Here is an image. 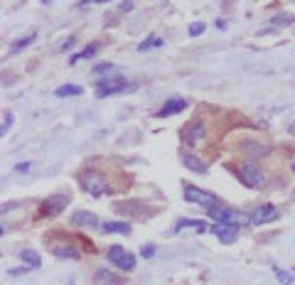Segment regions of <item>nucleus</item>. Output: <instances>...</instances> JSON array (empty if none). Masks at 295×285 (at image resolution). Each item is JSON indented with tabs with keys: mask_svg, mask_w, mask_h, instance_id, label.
<instances>
[{
	"mask_svg": "<svg viewBox=\"0 0 295 285\" xmlns=\"http://www.w3.org/2000/svg\"><path fill=\"white\" fill-rule=\"evenodd\" d=\"M81 187H84L91 197H103V194L108 192L106 177H103L101 172H96V170H86V172L81 175Z\"/></svg>",
	"mask_w": 295,
	"mask_h": 285,
	"instance_id": "1",
	"label": "nucleus"
},
{
	"mask_svg": "<svg viewBox=\"0 0 295 285\" xmlns=\"http://www.w3.org/2000/svg\"><path fill=\"white\" fill-rule=\"evenodd\" d=\"M130 84L128 79L123 76H116V79H98L96 81V96L98 98H106V96H113V94H121V91H128Z\"/></svg>",
	"mask_w": 295,
	"mask_h": 285,
	"instance_id": "2",
	"label": "nucleus"
},
{
	"mask_svg": "<svg viewBox=\"0 0 295 285\" xmlns=\"http://www.w3.org/2000/svg\"><path fill=\"white\" fill-rule=\"evenodd\" d=\"M239 180H241L246 187L258 190V187H263L266 175H263V170H261L256 163H244V165H241V172H239Z\"/></svg>",
	"mask_w": 295,
	"mask_h": 285,
	"instance_id": "3",
	"label": "nucleus"
},
{
	"mask_svg": "<svg viewBox=\"0 0 295 285\" xmlns=\"http://www.w3.org/2000/svg\"><path fill=\"white\" fill-rule=\"evenodd\" d=\"M69 204V197L67 194H54V197H47L42 204H40V216L49 219V216H59Z\"/></svg>",
	"mask_w": 295,
	"mask_h": 285,
	"instance_id": "4",
	"label": "nucleus"
},
{
	"mask_svg": "<svg viewBox=\"0 0 295 285\" xmlns=\"http://www.w3.org/2000/svg\"><path fill=\"white\" fill-rule=\"evenodd\" d=\"M116 212L123 214V216H138V219H145L150 214V207L143 204V202H135V199H128V202H118L116 204Z\"/></svg>",
	"mask_w": 295,
	"mask_h": 285,
	"instance_id": "5",
	"label": "nucleus"
},
{
	"mask_svg": "<svg viewBox=\"0 0 295 285\" xmlns=\"http://www.w3.org/2000/svg\"><path fill=\"white\" fill-rule=\"evenodd\" d=\"M185 199H187V202H195V204H202L204 209H207V207H214V204H221L214 194L202 192V190H197V187H192V185H185Z\"/></svg>",
	"mask_w": 295,
	"mask_h": 285,
	"instance_id": "6",
	"label": "nucleus"
},
{
	"mask_svg": "<svg viewBox=\"0 0 295 285\" xmlns=\"http://www.w3.org/2000/svg\"><path fill=\"white\" fill-rule=\"evenodd\" d=\"M106 256H108L111 263H116V265L123 268V270H133V268H135V256L128 253V251H123L121 246H111Z\"/></svg>",
	"mask_w": 295,
	"mask_h": 285,
	"instance_id": "7",
	"label": "nucleus"
},
{
	"mask_svg": "<svg viewBox=\"0 0 295 285\" xmlns=\"http://www.w3.org/2000/svg\"><path fill=\"white\" fill-rule=\"evenodd\" d=\"M204 133H207V128H204V120H199V118H195L192 123H187V128H185V142L187 145H195V142H199L202 138H204Z\"/></svg>",
	"mask_w": 295,
	"mask_h": 285,
	"instance_id": "8",
	"label": "nucleus"
},
{
	"mask_svg": "<svg viewBox=\"0 0 295 285\" xmlns=\"http://www.w3.org/2000/svg\"><path fill=\"white\" fill-rule=\"evenodd\" d=\"M207 216L214 219L217 224H234V216H239V214L226 209L224 204H214V207H207Z\"/></svg>",
	"mask_w": 295,
	"mask_h": 285,
	"instance_id": "9",
	"label": "nucleus"
},
{
	"mask_svg": "<svg viewBox=\"0 0 295 285\" xmlns=\"http://www.w3.org/2000/svg\"><path fill=\"white\" fill-rule=\"evenodd\" d=\"M275 219H278V212H275V207H270V204H263V207H258V209L251 214L248 224H253V226H261V224H268V221H275Z\"/></svg>",
	"mask_w": 295,
	"mask_h": 285,
	"instance_id": "10",
	"label": "nucleus"
},
{
	"mask_svg": "<svg viewBox=\"0 0 295 285\" xmlns=\"http://www.w3.org/2000/svg\"><path fill=\"white\" fill-rule=\"evenodd\" d=\"M187 108V98H168L165 101V106L158 111V118H168V116H175V113H180V111H185Z\"/></svg>",
	"mask_w": 295,
	"mask_h": 285,
	"instance_id": "11",
	"label": "nucleus"
},
{
	"mask_svg": "<svg viewBox=\"0 0 295 285\" xmlns=\"http://www.w3.org/2000/svg\"><path fill=\"white\" fill-rule=\"evenodd\" d=\"M212 231L219 236L221 243H234V241L239 238V226H236V224H219V226H214Z\"/></svg>",
	"mask_w": 295,
	"mask_h": 285,
	"instance_id": "12",
	"label": "nucleus"
},
{
	"mask_svg": "<svg viewBox=\"0 0 295 285\" xmlns=\"http://www.w3.org/2000/svg\"><path fill=\"white\" fill-rule=\"evenodd\" d=\"M69 221H72L74 226H89V229H96V226H98V216L91 214V212H74Z\"/></svg>",
	"mask_w": 295,
	"mask_h": 285,
	"instance_id": "13",
	"label": "nucleus"
},
{
	"mask_svg": "<svg viewBox=\"0 0 295 285\" xmlns=\"http://www.w3.org/2000/svg\"><path fill=\"white\" fill-rule=\"evenodd\" d=\"M182 165H185L187 170H192V172H199V175L207 172V165H204L197 155H192V153H185V155H182Z\"/></svg>",
	"mask_w": 295,
	"mask_h": 285,
	"instance_id": "14",
	"label": "nucleus"
},
{
	"mask_svg": "<svg viewBox=\"0 0 295 285\" xmlns=\"http://www.w3.org/2000/svg\"><path fill=\"white\" fill-rule=\"evenodd\" d=\"M103 231L106 234H130V224H125V221H106Z\"/></svg>",
	"mask_w": 295,
	"mask_h": 285,
	"instance_id": "15",
	"label": "nucleus"
},
{
	"mask_svg": "<svg viewBox=\"0 0 295 285\" xmlns=\"http://www.w3.org/2000/svg\"><path fill=\"white\" fill-rule=\"evenodd\" d=\"M96 283L98 285H121V278L111 270H98L96 273Z\"/></svg>",
	"mask_w": 295,
	"mask_h": 285,
	"instance_id": "16",
	"label": "nucleus"
},
{
	"mask_svg": "<svg viewBox=\"0 0 295 285\" xmlns=\"http://www.w3.org/2000/svg\"><path fill=\"white\" fill-rule=\"evenodd\" d=\"M81 86H76V84H64V86H59L57 91H54V96L57 98H64V96H81Z\"/></svg>",
	"mask_w": 295,
	"mask_h": 285,
	"instance_id": "17",
	"label": "nucleus"
},
{
	"mask_svg": "<svg viewBox=\"0 0 295 285\" xmlns=\"http://www.w3.org/2000/svg\"><path fill=\"white\" fill-rule=\"evenodd\" d=\"M20 258L30 265V268H40L42 265V258L35 253V251H30V248H25V251H20Z\"/></svg>",
	"mask_w": 295,
	"mask_h": 285,
	"instance_id": "18",
	"label": "nucleus"
},
{
	"mask_svg": "<svg viewBox=\"0 0 295 285\" xmlns=\"http://www.w3.org/2000/svg\"><path fill=\"white\" fill-rule=\"evenodd\" d=\"M54 256L76 261V258H79V251H76V248H72V246H54Z\"/></svg>",
	"mask_w": 295,
	"mask_h": 285,
	"instance_id": "19",
	"label": "nucleus"
},
{
	"mask_svg": "<svg viewBox=\"0 0 295 285\" xmlns=\"http://www.w3.org/2000/svg\"><path fill=\"white\" fill-rule=\"evenodd\" d=\"M96 49H98V45H89L84 52H79V54H74V57H69V64H76L79 59H91L94 54H96Z\"/></svg>",
	"mask_w": 295,
	"mask_h": 285,
	"instance_id": "20",
	"label": "nucleus"
},
{
	"mask_svg": "<svg viewBox=\"0 0 295 285\" xmlns=\"http://www.w3.org/2000/svg\"><path fill=\"white\" fill-rule=\"evenodd\" d=\"M35 42V32H30L27 37H23V40H18L15 45H13V52H20V49H25L27 45H32Z\"/></svg>",
	"mask_w": 295,
	"mask_h": 285,
	"instance_id": "21",
	"label": "nucleus"
},
{
	"mask_svg": "<svg viewBox=\"0 0 295 285\" xmlns=\"http://www.w3.org/2000/svg\"><path fill=\"white\" fill-rule=\"evenodd\" d=\"M290 23H293V15H288V13H285V15H275V18H273V25H275V27H288Z\"/></svg>",
	"mask_w": 295,
	"mask_h": 285,
	"instance_id": "22",
	"label": "nucleus"
},
{
	"mask_svg": "<svg viewBox=\"0 0 295 285\" xmlns=\"http://www.w3.org/2000/svg\"><path fill=\"white\" fill-rule=\"evenodd\" d=\"M273 270H275V275H278V283H283V285H290V283H293V275H290L288 270H280L278 265H275Z\"/></svg>",
	"mask_w": 295,
	"mask_h": 285,
	"instance_id": "23",
	"label": "nucleus"
},
{
	"mask_svg": "<svg viewBox=\"0 0 295 285\" xmlns=\"http://www.w3.org/2000/svg\"><path fill=\"white\" fill-rule=\"evenodd\" d=\"M160 45H163V40H160V37H150L148 42H140V45H138V49H140V52H145V49H150V47H160Z\"/></svg>",
	"mask_w": 295,
	"mask_h": 285,
	"instance_id": "24",
	"label": "nucleus"
},
{
	"mask_svg": "<svg viewBox=\"0 0 295 285\" xmlns=\"http://www.w3.org/2000/svg\"><path fill=\"white\" fill-rule=\"evenodd\" d=\"M204 27H207L204 23H192V25H190V37H199V35L204 32Z\"/></svg>",
	"mask_w": 295,
	"mask_h": 285,
	"instance_id": "25",
	"label": "nucleus"
},
{
	"mask_svg": "<svg viewBox=\"0 0 295 285\" xmlns=\"http://www.w3.org/2000/svg\"><path fill=\"white\" fill-rule=\"evenodd\" d=\"M13 125V113H3V128H0V133H8V128Z\"/></svg>",
	"mask_w": 295,
	"mask_h": 285,
	"instance_id": "26",
	"label": "nucleus"
},
{
	"mask_svg": "<svg viewBox=\"0 0 295 285\" xmlns=\"http://www.w3.org/2000/svg\"><path fill=\"white\" fill-rule=\"evenodd\" d=\"M111 69H113V64H108V62H106V64H96V67H94V76L106 74V71H111Z\"/></svg>",
	"mask_w": 295,
	"mask_h": 285,
	"instance_id": "27",
	"label": "nucleus"
},
{
	"mask_svg": "<svg viewBox=\"0 0 295 285\" xmlns=\"http://www.w3.org/2000/svg\"><path fill=\"white\" fill-rule=\"evenodd\" d=\"M153 253H155V246H150V243L140 248V256H143V258H153Z\"/></svg>",
	"mask_w": 295,
	"mask_h": 285,
	"instance_id": "28",
	"label": "nucleus"
},
{
	"mask_svg": "<svg viewBox=\"0 0 295 285\" xmlns=\"http://www.w3.org/2000/svg\"><path fill=\"white\" fill-rule=\"evenodd\" d=\"M133 10V0H125V3H121V13H128Z\"/></svg>",
	"mask_w": 295,
	"mask_h": 285,
	"instance_id": "29",
	"label": "nucleus"
},
{
	"mask_svg": "<svg viewBox=\"0 0 295 285\" xmlns=\"http://www.w3.org/2000/svg\"><path fill=\"white\" fill-rule=\"evenodd\" d=\"M15 170H18V172H27V170H30V163H20Z\"/></svg>",
	"mask_w": 295,
	"mask_h": 285,
	"instance_id": "30",
	"label": "nucleus"
},
{
	"mask_svg": "<svg viewBox=\"0 0 295 285\" xmlns=\"http://www.w3.org/2000/svg\"><path fill=\"white\" fill-rule=\"evenodd\" d=\"M69 47H74V40H72V37H69V42H64V45H62V49H69Z\"/></svg>",
	"mask_w": 295,
	"mask_h": 285,
	"instance_id": "31",
	"label": "nucleus"
},
{
	"mask_svg": "<svg viewBox=\"0 0 295 285\" xmlns=\"http://www.w3.org/2000/svg\"><path fill=\"white\" fill-rule=\"evenodd\" d=\"M89 3V0H79V5H86Z\"/></svg>",
	"mask_w": 295,
	"mask_h": 285,
	"instance_id": "32",
	"label": "nucleus"
},
{
	"mask_svg": "<svg viewBox=\"0 0 295 285\" xmlns=\"http://www.w3.org/2000/svg\"><path fill=\"white\" fill-rule=\"evenodd\" d=\"M94 3H108V0H94Z\"/></svg>",
	"mask_w": 295,
	"mask_h": 285,
	"instance_id": "33",
	"label": "nucleus"
},
{
	"mask_svg": "<svg viewBox=\"0 0 295 285\" xmlns=\"http://www.w3.org/2000/svg\"><path fill=\"white\" fill-rule=\"evenodd\" d=\"M40 3H52V0H40Z\"/></svg>",
	"mask_w": 295,
	"mask_h": 285,
	"instance_id": "34",
	"label": "nucleus"
}]
</instances>
